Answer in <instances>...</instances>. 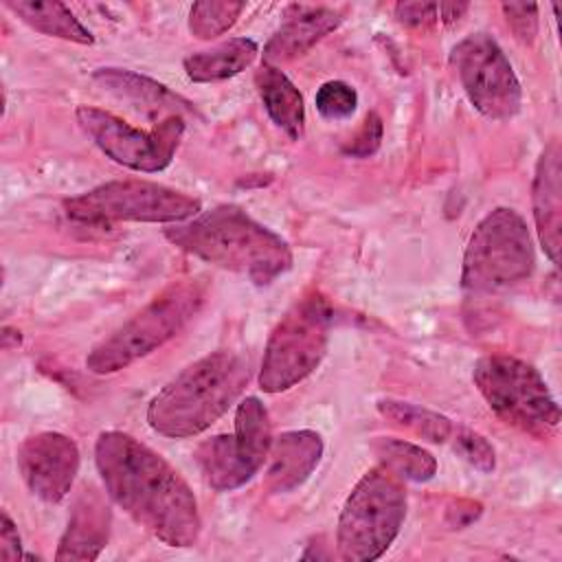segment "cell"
Segmentation results:
<instances>
[{
    "label": "cell",
    "instance_id": "cell-13",
    "mask_svg": "<svg viewBox=\"0 0 562 562\" xmlns=\"http://www.w3.org/2000/svg\"><path fill=\"white\" fill-rule=\"evenodd\" d=\"M112 512L97 487H83L72 503L66 531L59 538L55 560L90 562L97 560L110 538Z\"/></svg>",
    "mask_w": 562,
    "mask_h": 562
},
{
    "label": "cell",
    "instance_id": "cell-11",
    "mask_svg": "<svg viewBox=\"0 0 562 562\" xmlns=\"http://www.w3.org/2000/svg\"><path fill=\"white\" fill-rule=\"evenodd\" d=\"M450 64L470 103L487 119L507 121L522 105L520 81L503 48L487 33H472L450 50Z\"/></svg>",
    "mask_w": 562,
    "mask_h": 562
},
{
    "label": "cell",
    "instance_id": "cell-7",
    "mask_svg": "<svg viewBox=\"0 0 562 562\" xmlns=\"http://www.w3.org/2000/svg\"><path fill=\"white\" fill-rule=\"evenodd\" d=\"M472 380L487 406L509 426L538 439L551 437L560 426V406L544 378L529 362L490 353L476 360Z\"/></svg>",
    "mask_w": 562,
    "mask_h": 562
},
{
    "label": "cell",
    "instance_id": "cell-14",
    "mask_svg": "<svg viewBox=\"0 0 562 562\" xmlns=\"http://www.w3.org/2000/svg\"><path fill=\"white\" fill-rule=\"evenodd\" d=\"M342 20V11L331 7L290 4L285 20L263 46V64L279 66L305 55L325 35L336 31Z\"/></svg>",
    "mask_w": 562,
    "mask_h": 562
},
{
    "label": "cell",
    "instance_id": "cell-21",
    "mask_svg": "<svg viewBox=\"0 0 562 562\" xmlns=\"http://www.w3.org/2000/svg\"><path fill=\"white\" fill-rule=\"evenodd\" d=\"M4 7L13 11L24 24L48 37H59L75 44H92V33L77 20V15L57 0H7Z\"/></svg>",
    "mask_w": 562,
    "mask_h": 562
},
{
    "label": "cell",
    "instance_id": "cell-31",
    "mask_svg": "<svg viewBox=\"0 0 562 562\" xmlns=\"http://www.w3.org/2000/svg\"><path fill=\"white\" fill-rule=\"evenodd\" d=\"M22 540L18 533L15 522L11 520V516L7 512H2L0 518V558L2 560H18L22 558Z\"/></svg>",
    "mask_w": 562,
    "mask_h": 562
},
{
    "label": "cell",
    "instance_id": "cell-2",
    "mask_svg": "<svg viewBox=\"0 0 562 562\" xmlns=\"http://www.w3.org/2000/svg\"><path fill=\"white\" fill-rule=\"evenodd\" d=\"M165 237L206 263L248 277L255 285H268L292 266L288 241L235 204L169 226Z\"/></svg>",
    "mask_w": 562,
    "mask_h": 562
},
{
    "label": "cell",
    "instance_id": "cell-25",
    "mask_svg": "<svg viewBox=\"0 0 562 562\" xmlns=\"http://www.w3.org/2000/svg\"><path fill=\"white\" fill-rule=\"evenodd\" d=\"M244 2H195L189 11V31L198 40H213L226 33L244 11Z\"/></svg>",
    "mask_w": 562,
    "mask_h": 562
},
{
    "label": "cell",
    "instance_id": "cell-9",
    "mask_svg": "<svg viewBox=\"0 0 562 562\" xmlns=\"http://www.w3.org/2000/svg\"><path fill=\"white\" fill-rule=\"evenodd\" d=\"M66 213L86 224L154 222L180 224L195 217L200 200L171 187L147 180H110L64 202Z\"/></svg>",
    "mask_w": 562,
    "mask_h": 562
},
{
    "label": "cell",
    "instance_id": "cell-4",
    "mask_svg": "<svg viewBox=\"0 0 562 562\" xmlns=\"http://www.w3.org/2000/svg\"><path fill=\"white\" fill-rule=\"evenodd\" d=\"M206 288L200 279H182L165 288L127 323L97 342L86 369L97 375L116 373L171 340L202 307Z\"/></svg>",
    "mask_w": 562,
    "mask_h": 562
},
{
    "label": "cell",
    "instance_id": "cell-23",
    "mask_svg": "<svg viewBox=\"0 0 562 562\" xmlns=\"http://www.w3.org/2000/svg\"><path fill=\"white\" fill-rule=\"evenodd\" d=\"M378 411L384 419H389L395 426H402L417 437L432 441V443H443L446 439L452 437V422L430 408L411 404V402H400V400H380Z\"/></svg>",
    "mask_w": 562,
    "mask_h": 562
},
{
    "label": "cell",
    "instance_id": "cell-22",
    "mask_svg": "<svg viewBox=\"0 0 562 562\" xmlns=\"http://www.w3.org/2000/svg\"><path fill=\"white\" fill-rule=\"evenodd\" d=\"M371 450L380 465L389 468L402 481L424 483L437 474V459L422 446L397 437H375Z\"/></svg>",
    "mask_w": 562,
    "mask_h": 562
},
{
    "label": "cell",
    "instance_id": "cell-8",
    "mask_svg": "<svg viewBox=\"0 0 562 562\" xmlns=\"http://www.w3.org/2000/svg\"><path fill=\"white\" fill-rule=\"evenodd\" d=\"M331 329V305L321 292L301 296L274 325L259 367V389L281 393L305 380L323 360Z\"/></svg>",
    "mask_w": 562,
    "mask_h": 562
},
{
    "label": "cell",
    "instance_id": "cell-12",
    "mask_svg": "<svg viewBox=\"0 0 562 562\" xmlns=\"http://www.w3.org/2000/svg\"><path fill=\"white\" fill-rule=\"evenodd\" d=\"M77 443L55 430L26 437L18 448V470L33 496L44 503H59L68 496L79 472Z\"/></svg>",
    "mask_w": 562,
    "mask_h": 562
},
{
    "label": "cell",
    "instance_id": "cell-24",
    "mask_svg": "<svg viewBox=\"0 0 562 562\" xmlns=\"http://www.w3.org/2000/svg\"><path fill=\"white\" fill-rule=\"evenodd\" d=\"M244 448V452L257 463L263 465L268 459V450L272 443L270 419L268 411L259 397L250 395L237 404L235 411V432H233Z\"/></svg>",
    "mask_w": 562,
    "mask_h": 562
},
{
    "label": "cell",
    "instance_id": "cell-27",
    "mask_svg": "<svg viewBox=\"0 0 562 562\" xmlns=\"http://www.w3.org/2000/svg\"><path fill=\"white\" fill-rule=\"evenodd\" d=\"M454 435V452L461 454L472 468L481 470V472H492L496 465V454L492 443L476 430L470 428H457Z\"/></svg>",
    "mask_w": 562,
    "mask_h": 562
},
{
    "label": "cell",
    "instance_id": "cell-10",
    "mask_svg": "<svg viewBox=\"0 0 562 562\" xmlns=\"http://www.w3.org/2000/svg\"><path fill=\"white\" fill-rule=\"evenodd\" d=\"M75 116L81 130L108 158L145 173L162 171L173 160L184 134L180 114H167L149 132L132 127L112 112L92 105H79Z\"/></svg>",
    "mask_w": 562,
    "mask_h": 562
},
{
    "label": "cell",
    "instance_id": "cell-28",
    "mask_svg": "<svg viewBox=\"0 0 562 562\" xmlns=\"http://www.w3.org/2000/svg\"><path fill=\"white\" fill-rule=\"evenodd\" d=\"M505 22L514 37L527 46L536 42L538 35V4L527 2H505L501 4Z\"/></svg>",
    "mask_w": 562,
    "mask_h": 562
},
{
    "label": "cell",
    "instance_id": "cell-5",
    "mask_svg": "<svg viewBox=\"0 0 562 562\" xmlns=\"http://www.w3.org/2000/svg\"><path fill=\"white\" fill-rule=\"evenodd\" d=\"M406 518L404 481L375 465L349 492L336 529L338 555L345 562L378 560L397 538Z\"/></svg>",
    "mask_w": 562,
    "mask_h": 562
},
{
    "label": "cell",
    "instance_id": "cell-16",
    "mask_svg": "<svg viewBox=\"0 0 562 562\" xmlns=\"http://www.w3.org/2000/svg\"><path fill=\"white\" fill-rule=\"evenodd\" d=\"M533 222L544 255L560 261V231H562V151L560 143L551 140L536 165L531 187Z\"/></svg>",
    "mask_w": 562,
    "mask_h": 562
},
{
    "label": "cell",
    "instance_id": "cell-6",
    "mask_svg": "<svg viewBox=\"0 0 562 562\" xmlns=\"http://www.w3.org/2000/svg\"><path fill=\"white\" fill-rule=\"evenodd\" d=\"M536 255L525 217L507 206L490 211L472 231L461 268L470 294L507 290L533 272Z\"/></svg>",
    "mask_w": 562,
    "mask_h": 562
},
{
    "label": "cell",
    "instance_id": "cell-3",
    "mask_svg": "<svg viewBox=\"0 0 562 562\" xmlns=\"http://www.w3.org/2000/svg\"><path fill=\"white\" fill-rule=\"evenodd\" d=\"M248 362L235 351H213L167 382L147 406L154 432L187 439L211 428L248 384Z\"/></svg>",
    "mask_w": 562,
    "mask_h": 562
},
{
    "label": "cell",
    "instance_id": "cell-17",
    "mask_svg": "<svg viewBox=\"0 0 562 562\" xmlns=\"http://www.w3.org/2000/svg\"><path fill=\"white\" fill-rule=\"evenodd\" d=\"M193 457L204 481L215 492H231L241 487L261 468L244 452L235 435H215L204 439L195 448Z\"/></svg>",
    "mask_w": 562,
    "mask_h": 562
},
{
    "label": "cell",
    "instance_id": "cell-15",
    "mask_svg": "<svg viewBox=\"0 0 562 562\" xmlns=\"http://www.w3.org/2000/svg\"><path fill=\"white\" fill-rule=\"evenodd\" d=\"M323 437L316 430H285L272 437L263 487L270 494H285L303 485L323 457Z\"/></svg>",
    "mask_w": 562,
    "mask_h": 562
},
{
    "label": "cell",
    "instance_id": "cell-20",
    "mask_svg": "<svg viewBox=\"0 0 562 562\" xmlns=\"http://www.w3.org/2000/svg\"><path fill=\"white\" fill-rule=\"evenodd\" d=\"M257 55H259L257 42L248 37H233L213 48L184 57V72L191 81H198V83L222 81L252 66Z\"/></svg>",
    "mask_w": 562,
    "mask_h": 562
},
{
    "label": "cell",
    "instance_id": "cell-32",
    "mask_svg": "<svg viewBox=\"0 0 562 562\" xmlns=\"http://www.w3.org/2000/svg\"><path fill=\"white\" fill-rule=\"evenodd\" d=\"M470 9V4H465V2H441V4H437V13H439V18L443 20V22H454V20H459L465 11Z\"/></svg>",
    "mask_w": 562,
    "mask_h": 562
},
{
    "label": "cell",
    "instance_id": "cell-30",
    "mask_svg": "<svg viewBox=\"0 0 562 562\" xmlns=\"http://www.w3.org/2000/svg\"><path fill=\"white\" fill-rule=\"evenodd\" d=\"M437 2H397L395 18L406 26H426L437 20Z\"/></svg>",
    "mask_w": 562,
    "mask_h": 562
},
{
    "label": "cell",
    "instance_id": "cell-26",
    "mask_svg": "<svg viewBox=\"0 0 562 562\" xmlns=\"http://www.w3.org/2000/svg\"><path fill=\"white\" fill-rule=\"evenodd\" d=\"M314 103H316V110L323 119L340 121V119H347L356 112L358 94L349 83L334 79V81H325L316 90Z\"/></svg>",
    "mask_w": 562,
    "mask_h": 562
},
{
    "label": "cell",
    "instance_id": "cell-18",
    "mask_svg": "<svg viewBox=\"0 0 562 562\" xmlns=\"http://www.w3.org/2000/svg\"><path fill=\"white\" fill-rule=\"evenodd\" d=\"M92 81L105 90L108 94L130 101L136 108L145 110H171L173 114H180L182 110H191V103L173 94L165 83H158L145 75H138L134 70L125 68H99L92 75Z\"/></svg>",
    "mask_w": 562,
    "mask_h": 562
},
{
    "label": "cell",
    "instance_id": "cell-19",
    "mask_svg": "<svg viewBox=\"0 0 562 562\" xmlns=\"http://www.w3.org/2000/svg\"><path fill=\"white\" fill-rule=\"evenodd\" d=\"M255 83L272 123L292 140H299L305 132V105L299 88L277 66L268 64H261L255 72Z\"/></svg>",
    "mask_w": 562,
    "mask_h": 562
},
{
    "label": "cell",
    "instance_id": "cell-1",
    "mask_svg": "<svg viewBox=\"0 0 562 562\" xmlns=\"http://www.w3.org/2000/svg\"><path fill=\"white\" fill-rule=\"evenodd\" d=\"M94 465L108 496L154 538L178 549L198 542L195 494L156 450L127 432L103 430L94 441Z\"/></svg>",
    "mask_w": 562,
    "mask_h": 562
},
{
    "label": "cell",
    "instance_id": "cell-29",
    "mask_svg": "<svg viewBox=\"0 0 562 562\" xmlns=\"http://www.w3.org/2000/svg\"><path fill=\"white\" fill-rule=\"evenodd\" d=\"M382 134H384L382 119L375 112H369L362 127L358 130V134L342 147V151L353 158H369L378 151V147L382 143Z\"/></svg>",
    "mask_w": 562,
    "mask_h": 562
}]
</instances>
